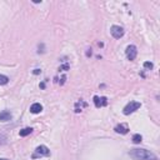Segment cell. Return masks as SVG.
I'll return each mask as SVG.
<instances>
[{"mask_svg": "<svg viewBox=\"0 0 160 160\" xmlns=\"http://www.w3.org/2000/svg\"><path fill=\"white\" fill-rule=\"evenodd\" d=\"M129 155L134 160H159L154 152L146 149H131L129 151Z\"/></svg>", "mask_w": 160, "mask_h": 160, "instance_id": "1", "label": "cell"}, {"mask_svg": "<svg viewBox=\"0 0 160 160\" xmlns=\"http://www.w3.org/2000/svg\"><path fill=\"white\" fill-rule=\"evenodd\" d=\"M50 155V150L48 146L45 145H39L36 149H35V154L32 155V159H36V158H41V156H49Z\"/></svg>", "mask_w": 160, "mask_h": 160, "instance_id": "2", "label": "cell"}, {"mask_svg": "<svg viewBox=\"0 0 160 160\" xmlns=\"http://www.w3.org/2000/svg\"><path fill=\"white\" fill-rule=\"evenodd\" d=\"M140 106H141V104H140L139 101H130V102L126 104V106L122 109V112H124V115H129V114L134 112L135 110H138Z\"/></svg>", "mask_w": 160, "mask_h": 160, "instance_id": "3", "label": "cell"}, {"mask_svg": "<svg viewBox=\"0 0 160 160\" xmlns=\"http://www.w3.org/2000/svg\"><path fill=\"white\" fill-rule=\"evenodd\" d=\"M110 32H111L112 38L120 39V38H122V35H124V29H122L121 26H119V25H112V26L110 28Z\"/></svg>", "mask_w": 160, "mask_h": 160, "instance_id": "4", "label": "cell"}, {"mask_svg": "<svg viewBox=\"0 0 160 160\" xmlns=\"http://www.w3.org/2000/svg\"><path fill=\"white\" fill-rule=\"evenodd\" d=\"M125 54H126V58L129 60H134L138 55V50H136V46L135 45H129L125 50Z\"/></svg>", "mask_w": 160, "mask_h": 160, "instance_id": "5", "label": "cell"}, {"mask_svg": "<svg viewBox=\"0 0 160 160\" xmlns=\"http://www.w3.org/2000/svg\"><path fill=\"white\" fill-rule=\"evenodd\" d=\"M94 104H95L96 108H101V106H105L108 104V100H106L105 96H101V98L94 96Z\"/></svg>", "mask_w": 160, "mask_h": 160, "instance_id": "6", "label": "cell"}, {"mask_svg": "<svg viewBox=\"0 0 160 160\" xmlns=\"http://www.w3.org/2000/svg\"><path fill=\"white\" fill-rule=\"evenodd\" d=\"M115 131L118 134H128L129 132V128L125 124H119L115 126Z\"/></svg>", "mask_w": 160, "mask_h": 160, "instance_id": "7", "label": "cell"}, {"mask_svg": "<svg viewBox=\"0 0 160 160\" xmlns=\"http://www.w3.org/2000/svg\"><path fill=\"white\" fill-rule=\"evenodd\" d=\"M11 118H12V115L8 110H4V111L0 112V121H10Z\"/></svg>", "mask_w": 160, "mask_h": 160, "instance_id": "8", "label": "cell"}, {"mask_svg": "<svg viewBox=\"0 0 160 160\" xmlns=\"http://www.w3.org/2000/svg\"><path fill=\"white\" fill-rule=\"evenodd\" d=\"M41 110H42V105L40 102H34L30 106V112H32V114H39Z\"/></svg>", "mask_w": 160, "mask_h": 160, "instance_id": "9", "label": "cell"}, {"mask_svg": "<svg viewBox=\"0 0 160 160\" xmlns=\"http://www.w3.org/2000/svg\"><path fill=\"white\" fill-rule=\"evenodd\" d=\"M86 105H88V104H86L85 101H82V100L78 101V102L75 104V111H76V112H80V111H81V109H82V108H85Z\"/></svg>", "mask_w": 160, "mask_h": 160, "instance_id": "10", "label": "cell"}, {"mask_svg": "<svg viewBox=\"0 0 160 160\" xmlns=\"http://www.w3.org/2000/svg\"><path fill=\"white\" fill-rule=\"evenodd\" d=\"M31 131H32V129L31 128H24V129H21L20 130V136H28L29 134H31Z\"/></svg>", "mask_w": 160, "mask_h": 160, "instance_id": "11", "label": "cell"}, {"mask_svg": "<svg viewBox=\"0 0 160 160\" xmlns=\"http://www.w3.org/2000/svg\"><path fill=\"white\" fill-rule=\"evenodd\" d=\"M131 140H132V142H134V144H140V142H141V140H142V136H141L140 134H134Z\"/></svg>", "mask_w": 160, "mask_h": 160, "instance_id": "12", "label": "cell"}, {"mask_svg": "<svg viewBox=\"0 0 160 160\" xmlns=\"http://www.w3.org/2000/svg\"><path fill=\"white\" fill-rule=\"evenodd\" d=\"M8 82H9V78H8L6 75L0 74V85H5V84H8Z\"/></svg>", "mask_w": 160, "mask_h": 160, "instance_id": "13", "label": "cell"}, {"mask_svg": "<svg viewBox=\"0 0 160 160\" xmlns=\"http://www.w3.org/2000/svg\"><path fill=\"white\" fill-rule=\"evenodd\" d=\"M144 68L148 69V70H151V69L154 68V65H152V62H150V61H145V62H144Z\"/></svg>", "mask_w": 160, "mask_h": 160, "instance_id": "14", "label": "cell"}, {"mask_svg": "<svg viewBox=\"0 0 160 160\" xmlns=\"http://www.w3.org/2000/svg\"><path fill=\"white\" fill-rule=\"evenodd\" d=\"M69 69H70L69 64H64V65H61V66H60V69H59V70H61V71H68Z\"/></svg>", "mask_w": 160, "mask_h": 160, "instance_id": "15", "label": "cell"}, {"mask_svg": "<svg viewBox=\"0 0 160 160\" xmlns=\"http://www.w3.org/2000/svg\"><path fill=\"white\" fill-rule=\"evenodd\" d=\"M5 142H6V136L5 135H0V145H2Z\"/></svg>", "mask_w": 160, "mask_h": 160, "instance_id": "16", "label": "cell"}, {"mask_svg": "<svg viewBox=\"0 0 160 160\" xmlns=\"http://www.w3.org/2000/svg\"><path fill=\"white\" fill-rule=\"evenodd\" d=\"M34 74H35V75L40 74V69H35V70H34Z\"/></svg>", "mask_w": 160, "mask_h": 160, "instance_id": "17", "label": "cell"}, {"mask_svg": "<svg viewBox=\"0 0 160 160\" xmlns=\"http://www.w3.org/2000/svg\"><path fill=\"white\" fill-rule=\"evenodd\" d=\"M0 160H9V159H0Z\"/></svg>", "mask_w": 160, "mask_h": 160, "instance_id": "18", "label": "cell"}]
</instances>
